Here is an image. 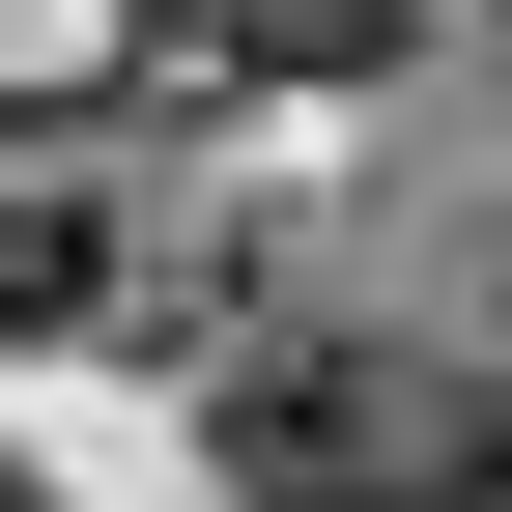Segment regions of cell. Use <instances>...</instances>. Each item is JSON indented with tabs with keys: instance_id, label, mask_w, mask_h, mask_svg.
Here are the masks:
<instances>
[{
	"instance_id": "obj_1",
	"label": "cell",
	"mask_w": 512,
	"mask_h": 512,
	"mask_svg": "<svg viewBox=\"0 0 512 512\" xmlns=\"http://www.w3.org/2000/svg\"><path fill=\"white\" fill-rule=\"evenodd\" d=\"M200 456H228L256 512H399L427 427H399V370H370V342H228V370H200Z\"/></svg>"
},
{
	"instance_id": "obj_2",
	"label": "cell",
	"mask_w": 512,
	"mask_h": 512,
	"mask_svg": "<svg viewBox=\"0 0 512 512\" xmlns=\"http://www.w3.org/2000/svg\"><path fill=\"white\" fill-rule=\"evenodd\" d=\"M114 313H143V256H114V200L0 171V342H114Z\"/></svg>"
},
{
	"instance_id": "obj_3",
	"label": "cell",
	"mask_w": 512,
	"mask_h": 512,
	"mask_svg": "<svg viewBox=\"0 0 512 512\" xmlns=\"http://www.w3.org/2000/svg\"><path fill=\"white\" fill-rule=\"evenodd\" d=\"M399 512H512V456H456V484H399Z\"/></svg>"
},
{
	"instance_id": "obj_4",
	"label": "cell",
	"mask_w": 512,
	"mask_h": 512,
	"mask_svg": "<svg viewBox=\"0 0 512 512\" xmlns=\"http://www.w3.org/2000/svg\"><path fill=\"white\" fill-rule=\"evenodd\" d=\"M484 29H512V0H484Z\"/></svg>"
},
{
	"instance_id": "obj_5",
	"label": "cell",
	"mask_w": 512,
	"mask_h": 512,
	"mask_svg": "<svg viewBox=\"0 0 512 512\" xmlns=\"http://www.w3.org/2000/svg\"><path fill=\"white\" fill-rule=\"evenodd\" d=\"M0 512H29V484H0Z\"/></svg>"
}]
</instances>
